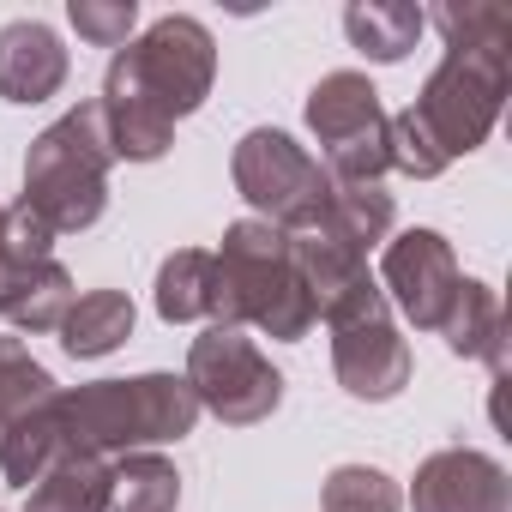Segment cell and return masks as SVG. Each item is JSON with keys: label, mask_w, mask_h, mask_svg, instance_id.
I'll list each match as a JSON object with an SVG mask.
<instances>
[{"label": "cell", "mask_w": 512, "mask_h": 512, "mask_svg": "<svg viewBox=\"0 0 512 512\" xmlns=\"http://www.w3.org/2000/svg\"><path fill=\"white\" fill-rule=\"evenodd\" d=\"M217 79V43L199 19L169 13L127 49H115L103 73V133L109 151L127 163H157L175 145V121L193 115L211 97Z\"/></svg>", "instance_id": "obj_1"}, {"label": "cell", "mask_w": 512, "mask_h": 512, "mask_svg": "<svg viewBox=\"0 0 512 512\" xmlns=\"http://www.w3.org/2000/svg\"><path fill=\"white\" fill-rule=\"evenodd\" d=\"M67 458H127L169 440H187L199 422V398L181 374H133V380H91L55 392Z\"/></svg>", "instance_id": "obj_2"}, {"label": "cell", "mask_w": 512, "mask_h": 512, "mask_svg": "<svg viewBox=\"0 0 512 512\" xmlns=\"http://www.w3.org/2000/svg\"><path fill=\"white\" fill-rule=\"evenodd\" d=\"M211 260H217V314H211V326H241V332L253 326L278 344H302L314 332L320 314H314V302L296 278L290 235L278 223L235 217Z\"/></svg>", "instance_id": "obj_3"}, {"label": "cell", "mask_w": 512, "mask_h": 512, "mask_svg": "<svg viewBox=\"0 0 512 512\" xmlns=\"http://www.w3.org/2000/svg\"><path fill=\"white\" fill-rule=\"evenodd\" d=\"M109 163H115V151H109V133H103V109L79 103L31 139V151H25V205L55 235L91 229L109 205Z\"/></svg>", "instance_id": "obj_4"}, {"label": "cell", "mask_w": 512, "mask_h": 512, "mask_svg": "<svg viewBox=\"0 0 512 512\" xmlns=\"http://www.w3.org/2000/svg\"><path fill=\"white\" fill-rule=\"evenodd\" d=\"M506 85H512L506 49H446V61L428 73L410 115L422 121L434 151L446 163H458L476 145H488V133H494V121L506 109Z\"/></svg>", "instance_id": "obj_5"}, {"label": "cell", "mask_w": 512, "mask_h": 512, "mask_svg": "<svg viewBox=\"0 0 512 512\" xmlns=\"http://www.w3.org/2000/svg\"><path fill=\"white\" fill-rule=\"evenodd\" d=\"M235 193L253 205L260 223H278L284 235H302L320 223V205L332 193V175L320 169V157H308L290 133L278 127H253L241 133L235 157H229Z\"/></svg>", "instance_id": "obj_6"}, {"label": "cell", "mask_w": 512, "mask_h": 512, "mask_svg": "<svg viewBox=\"0 0 512 512\" xmlns=\"http://www.w3.org/2000/svg\"><path fill=\"white\" fill-rule=\"evenodd\" d=\"M199 398V410H211L229 428H253L284 404V374L266 362V350L253 344L241 326H205L187 350V374H181Z\"/></svg>", "instance_id": "obj_7"}, {"label": "cell", "mask_w": 512, "mask_h": 512, "mask_svg": "<svg viewBox=\"0 0 512 512\" xmlns=\"http://www.w3.org/2000/svg\"><path fill=\"white\" fill-rule=\"evenodd\" d=\"M308 133L320 145V169L332 181H380L386 175V109L368 73H326L308 91Z\"/></svg>", "instance_id": "obj_8"}, {"label": "cell", "mask_w": 512, "mask_h": 512, "mask_svg": "<svg viewBox=\"0 0 512 512\" xmlns=\"http://www.w3.org/2000/svg\"><path fill=\"white\" fill-rule=\"evenodd\" d=\"M458 253L440 229H404L386 241L380 253V296L398 302V314L416 326V332H440L452 296H458Z\"/></svg>", "instance_id": "obj_9"}, {"label": "cell", "mask_w": 512, "mask_h": 512, "mask_svg": "<svg viewBox=\"0 0 512 512\" xmlns=\"http://www.w3.org/2000/svg\"><path fill=\"white\" fill-rule=\"evenodd\" d=\"M332 374L350 398L386 404L410 386V344L398 338L392 314H362L332 326Z\"/></svg>", "instance_id": "obj_10"}, {"label": "cell", "mask_w": 512, "mask_h": 512, "mask_svg": "<svg viewBox=\"0 0 512 512\" xmlns=\"http://www.w3.org/2000/svg\"><path fill=\"white\" fill-rule=\"evenodd\" d=\"M410 506L416 512H512V482L500 458L476 446H440L416 464Z\"/></svg>", "instance_id": "obj_11"}, {"label": "cell", "mask_w": 512, "mask_h": 512, "mask_svg": "<svg viewBox=\"0 0 512 512\" xmlns=\"http://www.w3.org/2000/svg\"><path fill=\"white\" fill-rule=\"evenodd\" d=\"M67 49L43 19H13L0 31V97L7 103H49L67 85Z\"/></svg>", "instance_id": "obj_12"}, {"label": "cell", "mask_w": 512, "mask_h": 512, "mask_svg": "<svg viewBox=\"0 0 512 512\" xmlns=\"http://www.w3.org/2000/svg\"><path fill=\"white\" fill-rule=\"evenodd\" d=\"M79 302L73 290V272L61 260H37V266H19L0 278V320H7L13 332H61L67 308Z\"/></svg>", "instance_id": "obj_13"}, {"label": "cell", "mask_w": 512, "mask_h": 512, "mask_svg": "<svg viewBox=\"0 0 512 512\" xmlns=\"http://www.w3.org/2000/svg\"><path fill=\"white\" fill-rule=\"evenodd\" d=\"M440 338H446L452 356H488L494 380H506V308H500L494 284L458 278V296L440 320Z\"/></svg>", "instance_id": "obj_14"}, {"label": "cell", "mask_w": 512, "mask_h": 512, "mask_svg": "<svg viewBox=\"0 0 512 512\" xmlns=\"http://www.w3.org/2000/svg\"><path fill=\"white\" fill-rule=\"evenodd\" d=\"M392 217H398V205H392V193L380 181H332L314 229L332 235V241H344L350 253L368 260V247H380L392 235Z\"/></svg>", "instance_id": "obj_15"}, {"label": "cell", "mask_w": 512, "mask_h": 512, "mask_svg": "<svg viewBox=\"0 0 512 512\" xmlns=\"http://www.w3.org/2000/svg\"><path fill=\"white\" fill-rule=\"evenodd\" d=\"M422 25L428 19H422V7H410V0H350V7H344V37L368 61H380V67L404 61L416 49Z\"/></svg>", "instance_id": "obj_16"}, {"label": "cell", "mask_w": 512, "mask_h": 512, "mask_svg": "<svg viewBox=\"0 0 512 512\" xmlns=\"http://www.w3.org/2000/svg\"><path fill=\"white\" fill-rule=\"evenodd\" d=\"M157 314L169 326H193L217 314V260L205 247H181L157 266Z\"/></svg>", "instance_id": "obj_17"}, {"label": "cell", "mask_w": 512, "mask_h": 512, "mask_svg": "<svg viewBox=\"0 0 512 512\" xmlns=\"http://www.w3.org/2000/svg\"><path fill=\"white\" fill-rule=\"evenodd\" d=\"M133 338V302L121 290H85L67 320H61V350L73 362H91V356H109Z\"/></svg>", "instance_id": "obj_18"}, {"label": "cell", "mask_w": 512, "mask_h": 512, "mask_svg": "<svg viewBox=\"0 0 512 512\" xmlns=\"http://www.w3.org/2000/svg\"><path fill=\"white\" fill-rule=\"evenodd\" d=\"M61 458H67V440H61V416H55V392H49L43 404H31L7 434H0V470H7L13 488H31Z\"/></svg>", "instance_id": "obj_19"}, {"label": "cell", "mask_w": 512, "mask_h": 512, "mask_svg": "<svg viewBox=\"0 0 512 512\" xmlns=\"http://www.w3.org/2000/svg\"><path fill=\"white\" fill-rule=\"evenodd\" d=\"M175 506H181V470L163 452L109 458V512H175Z\"/></svg>", "instance_id": "obj_20"}, {"label": "cell", "mask_w": 512, "mask_h": 512, "mask_svg": "<svg viewBox=\"0 0 512 512\" xmlns=\"http://www.w3.org/2000/svg\"><path fill=\"white\" fill-rule=\"evenodd\" d=\"M25 512H109V464L61 458L25 488Z\"/></svg>", "instance_id": "obj_21"}, {"label": "cell", "mask_w": 512, "mask_h": 512, "mask_svg": "<svg viewBox=\"0 0 512 512\" xmlns=\"http://www.w3.org/2000/svg\"><path fill=\"white\" fill-rule=\"evenodd\" d=\"M404 494L386 470L374 464H338L320 488V512H398Z\"/></svg>", "instance_id": "obj_22"}, {"label": "cell", "mask_w": 512, "mask_h": 512, "mask_svg": "<svg viewBox=\"0 0 512 512\" xmlns=\"http://www.w3.org/2000/svg\"><path fill=\"white\" fill-rule=\"evenodd\" d=\"M55 392L49 368L19 344V338H0V434H7L31 404H43Z\"/></svg>", "instance_id": "obj_23"}, {"label": "cell", "mask_w": 512, "mask_h": 512, "mask_svg": "<svg viewBox=\"0 0 512 512\" xmlns=\"http://www.w3.org/2000/svg\"><path fill=\"white\" fill-rule=\"evenodd\" d=\"M422 19L440 25L446 49H512V13L506 7H440Z\"/></svg>", "instance_id": "obj_24"}, {"label": "cell", "mask_w": 512, "mask_h": 512, "mask_svg": "<svg viewBox=\"0 0 512 512\" xmlns=\"http://www.w3.org/2000/svg\"><path fill=\"white\" fill-rule=\"evenodd\" d=\"M37 260H55V229L25 199L0 205V266L19 272V266H37Z\"/></svg>", "instance_id": "obj_25"}, {"label": "cell", "mask_w": 512, "mask_h": 512, "mask_svg": "<svg viewBox=\"0 0 512 512\" xmlns=\"http://www.w3.org/2000/svg\"><path fill=\"white\" fill-rule=\"evenodd\" d=\"M73 31L97 49H127L133 43V25H139V7L133 0H73L67 7Z\"/></svg>", "instance_id": "obj_26"}, {"label": "cell", "mask_w": 512, "mask_h": 512, "mask_svg": "<svg viewBox=\"0 0 512 512\" xmlns=\"http://www.w3.org/2000/svg\"><path fill=\"white\" fill-rule=\"evenodd\" d=\"M0 278H7V266H0Z\"/></svg>", "instance_id": "obj_27"}]
</instances>
